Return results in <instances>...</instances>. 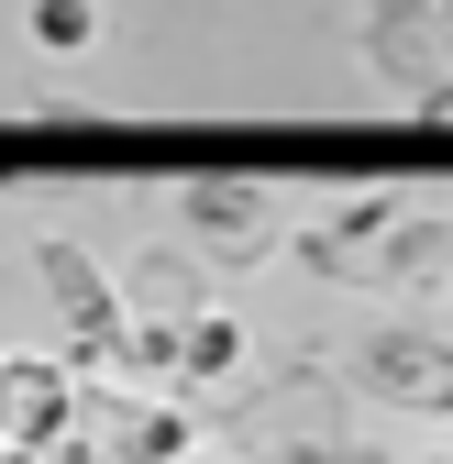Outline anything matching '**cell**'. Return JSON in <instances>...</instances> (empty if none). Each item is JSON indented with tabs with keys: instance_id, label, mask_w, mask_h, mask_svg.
<instances>
[{
	"instance_id": "1",
	"label": "cell",
	"mask_w": 453,
	"mask_h": 464,
	"mask_svg": "<svg viewBox=\"0 0 453 464\" xmlns=\"http://www.w3.org/2000/svg\"><path fill=\"white\" fill-rule=\"evenodd\" d=\"M166 210H178V244L199 266H221V276H255L288 244V188L255 178V166H199V178L166 188Z\"/></svg>"
},
{
	"instance_id": "2",
	"label": "cell",
	"mask_w": 453,
	"mask_h": 464,
	"mask_svg": "<svg viewBox=\"0 0 453 464\" xmlns=\"http://www.w3.org/2000/svg\"><path fill=\"white\" fill-rule=\"evenodd\" d=\"M343 376L365 410H399V420H442L453 431V332L442 321H376L343 343Z\"/></svg>"
},
{
	"instance_id": "3",
	"label": "cell",
	"mask_w": 453,
	"mask_h": 464,
	"mask_svg": "<svg viewBox=\"0 0 453 464\" xmlns=\"http://www.w3.org/2000/svg\"><path fill=\"white\" fill-rule=\"evenodd\" d=\"M23 266L44 276V299L67 310V365H111V343H122V287H111V266L78 232H34Z\"/></svg>"
},
{
	"instance_id": "4",
	"label": "cell",
	"mask_w": 453,
	"mask_h": 464,
	"mask_svg": "<svg viewBox=\"0 0 453 464\" xmlns=\"http://www.w3.org/2000/svg\"><path fill=\"white\" fill-rule=\"evenodd\" d=\"M354 55L399 100H420L431 78H453V23H442V0H354Z\"/></svg>"
},
{
	"instance_id": "5",
	"label": "cell",
	"mask_w": 453,
	"mask_h": 464,
	"mask_svg": "<svg viewBox=\"0 0 453 464\" xmlns=\"http://www.w3.org/2000/svg\"><path fill=\"white\" fill-rule=\"evenodd\" d=\"M431 299V287H453V199H399L387 210V232L365 244V299Z\"/></svg>"
},
{
	"instance_id": "6",
	"label": "cell",
	"mask_w": 453,
	"mask_h": 464,
	"mask_svg": "<svg viewBox=\"0 0 453 464\" xmlns=\"http://www.w3.org/2000/svg\"><path fill=\"white\" fill-rule=\"evenodd\" d=\"M122 321H188V310H210V266L188 255V244H144V255H122Z\"/></svg>"
},
{
	"instance_id": "7",
	"label": "cell",
	"mask_w": 453,
	"mask_h": 464,
	"mask_svg": "<svg viewBox=\"0 0 453 464\" xmlns=\"http://www.w3.org/2000/svg\"><path fill=\"white\" fill-rule=\"evenodd\" d=\"M233 376H244V321L210 299V310H188V321H178V398L233 387Z\"/></svg>"
},
{
	"instance_id": "8",
	"label": "cell",
	"mask_w": 453,
	"mask_h": 464,
	"mask_svg": "<svg viewBox=\"0 0 453 464\" xmlns=\"http://www.w3.org/2000/svg\"><path fill=\"white\" fill-rule=\"evenodd\" d=\"M23 44L34 55H100L111 44V0H23Z\"/></svg>"
},
{
	"instance_id": "9",
	"label": "cell",
	"mask_w": 453,
	"mask_h": 464,
	"mask_svg": "<svg viewBox=\"0 0 453 464\" xmlns=\"http://www.w3.org/2000/svg\"><path fill=\"white\" fill-rule=\"evenodd\" d=\"M23 133H34V144H100V133H111V111H89V100H34V111H23Z\"/></svg>"
},
{
	"instance_id": "10",
	"label": "cell",
	"mask_w": 453,
	"mask_h": 464,
	"mask_svg": "<svg viewBox=\"0 0 453 464\" xmlns=\"http://www.w3.org/2000/svg\"><path fill=\"white\" fill-rule=\"evenodd\" d=\"M265 464H387V442H343V431H288Z\"/></svg>"
},
{
	"instance_id": "11",
	"label": "cell",
	"mask_w": 453,
	"mask_h": 464,
	"mask_svg": "<svg viewBox=\"0 0 453 464\" xmlns=\"http://www.w3.org/2000/svg\"><path fill=\"white\" fill-rule=\"evenodd\" d=\"M410 122H420V133H453V78H431V89L410 100Z\"/></svg>"
},
{
	"instance_id": "12",
	"label": "cell",
	"mask_w": 453,
	"mask_h": 464,
	"mask_svg": "<svg viewBox=\"0 0 453 464\" xmlns=\"http://www.w3.org/2000/svg\"><path fill=\"white\" fill-rule=\"evenodd\" d=\"M0 398H12V354H0Z\"/></svg>"
},
{
	"instance_id": "13",
	"label": "cell",
	"mask_w": 453,
	"mask_h": 464,
	"mask_svg": "<svg viewBox=\"0 0 453 464\" xmlns=\"http://www.w3.org/2000/svg\"><path fill=\"white\" fill-rule=\"evenodd\" d=\"M442 23H453V0H442Z\"/></svg>"
}]
</instances>
